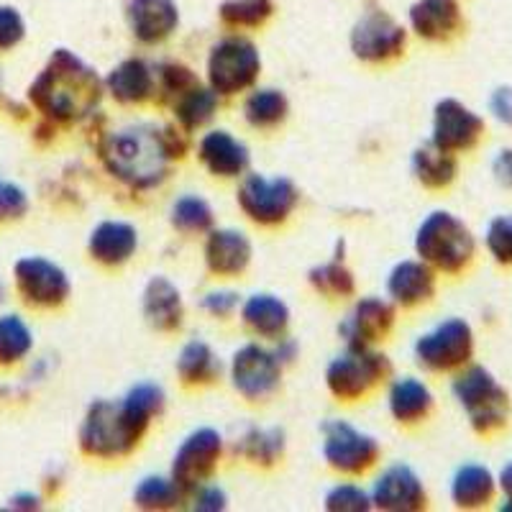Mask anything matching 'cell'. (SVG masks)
Returning a JSON list of instances; mask_svg holds the SVG:
<instances>
[{"label":"cell","mask_w":512,"mask_h":512,"mask_svg":"<svg viewBox=\"0 0 512 512\" xmlns=\"http://www.w3.org/2000/svg\"><path fill=\"white\" fill-rule=\"evenodd\" d=\"M246 118L254 126H274L287 113V98L277 90H259L246 100Z\"/></svg>","instance_id":"obj_32"},{"label":"cell","mask_w":512,"mask_h":512,"mask_svg":"<svg viewBox=\"0 0 512 512\" xmlns=\"http://www.w3.org/2000/svg\"><path fill=\"white\" fill-rule=\"evenodd\" d=\"M24 18L18 16L13 8H0V49L16 47L18 41L24 39Z\"/></svg>","instance_id":"obj_42"},{"label":"cell","mask_w":512,"mask_h":512,"mask_svg":"<svg viewBox=\"0 0 512 512\" xmlns=\"http://www.w3.org/2000/svg\"><path fill=\"white\" fill-rule=\"evenodd\" d=\"M126 400L134 402L136 408H141L144 413H149V415L159 413L164 405V395L157 384H139V387H134V390L128 392Z\"/></svg>","instance_id":"obj_43"},{"label":"cell","mask_w":512,"mask_h":512,"mask_svg":"<svg viewBox=\"0 0 512 512\" xmlns=\"http://www.w3.org/2000/svg\"><path fill=\"white\" fill-rule=\"evenodd\" d=\"M236 303H239V295H236V292H210V295L205 297L203 305L210 310V313L228 315L233 308H236Z\"/></svg>","instance_id":"obj_44"},{"label":"cell","mask_w":512,"mask_h":512,"mask_svg":"<svg viewBox=\"0 0 512 512\" xmlns=\"http://www.w3.org/2000/svg\"><path fill=\"white\" fill-rule=\"evenodd\" d=\"M208 267L218 274L244 272L251 259V244L241 231H216L210 233L205 246Z\"/></svg>","instance_id":"obj_21"},{"label":"cell","mask_w":512,"mask_h":512,"mask_svg":"<svg viewBox=\"0 0 512 512\" xmlns=\"http://www.w3.org/2000/svg\"><path fill=\"white\" fill-rule=\"evenodd\" d=\"M152 415L136 408L134 402H95L82 423L80 446L90 456L128 454L139 443Z\"/></svg>","instance_id":"obj_3"},{"label":"cell","mask_w":512,"mask_h":512,"mask_svg":"<svg viewBox=\"0 0 512 512\" xmlns=\"http://www.w3.org/2000/svg\"><path fill=\"white\" fill-rule=\"evenodd\" d=\"M413 29L425 39H448L461 24V11L456 0H418L410 11Z\"/></svg>","instance_id":"obj_19"},{"label":"cell","mask_w":512,"mask_h":512,"mask_svg":"<svg viewBox=\"0 0 512 512\" xmlns=\"http://www.w3.org/2000/svg\"><path fill=\"white\" fill-rule=\"evenodd\" d=\"M351 47L356 57L379 62V59L397 57L405 47V31L384 13H369L356 24L354 36H351Z\"/></svg>","instance_id":"obj_15"},{"label":"cell","mask_w":512,"mask_h":512,"mask_svg":"<svg viewBox=\"0 0 512 512\" xmlns=\"http://www.w3.org/2000/svg\"><path fill=\"white\" fill-rule=\"evenodd\" d=\"M218 456H221V436L216 431H210V428H200L177 451L175 477L172 479L182 489L198 487L216 469Z\"/></svg>","instance_id":"obj_13"},{"label":"cell","mask_w":512,"mask_h":512,"mask_svg":"<svg viewBox=\"0 0 512 512\" xmlns=\"http://www.w3.org/2000/svg\"><path fill=\"white\" fill-rule=\"evenodd\" d=\"M433 405V397L423 382L413 377H405L392 387L390 410L400 423H413L428 415Z\"/></svg>","instance_id":"obj_27"},{"label":"cell","mask_w":512,"mask_h":512,"mask_svg":"<svg viewBox=\"0 0 512 512\" xmlns=\"http://www.w3.org/2000/svg\"><path fill=\"white\" fill-rule=\"evenodd\" d=\"M136 249V231L123 221H105L90 236V254L103 264H123Z\"/></svg>","instance_id":"obj_23"},{"label":"cell","mask_w":512,"mask_h":512,"mask_svg":"<svg viewBox=\"0 0 512 512\" xmlns=\"http://www.w3.org/2000/svg\"><path fill=\"white\" fill-rule=\"evenodd\" d=\"M326 461L338 472H364L377 461L379 446L372 436L359 433L344 420H333L326 425Z\"/></svg>","instance_id":"obj_10"},{"label":"cell","mask_w":512,"mask_h":512,"mask_svg":"<svg viewBox=\"0 0 512 512\" xmlns=\"http://www.w3.org/2000/svg\"><path fill=\"white\" fill-rule=\"evenodd\" d=\"M272 13V0H228L221 6V16L233 26H259Z\"/></svg>","instance_id":"obj_36"},{"label":"cell","mask_w":512,"mask_h":512,"mask_svg":"<svg viewBox=\"0 0 512 512\" xmlns=\"http://www.w3.org/2000/svg\"><path fill=\"white\" fill-rule=\"evenodd\" d=\"M177 372L187 384H203L216 379V374L221 372V361L216 359V354L208 346L200 344V341H192L182 349L180 359H177Z\"/></svg>","instance_id":"obj_30"},{"label":"cell","mask_w":512,"mask_h":512,"mask_svg":"<svg viewBox=\"0 0 512 512\" xmlns=\"http://www.w3.org/2000/svg\"><path fill=\"white\" fill-rule=\"evenodd\" d=\"M500 487H502V492H505V497H507L505 510H512V464H507L505 469H502Z\"/></svg>","instance_id":"obj_48"},{"label":"cell","mask_w":512,"mask_h":512,"mask_svg":"<svg viewBox=\"0 0 512 512\" xmlns=\"http://www.w3.org/2000/svg\"><path fill=\"white\" fill-rule=\"evenodd\" d=\"M492 169H495V177L502 182V185L512 187V149H505V152L497 154Z\"/></svg>","instance_id":"obj_46"},{"label":"cell","mask_w":512,"mask_h":512,"mask_svg":"<svg viewBox=\"0 0 512 512\" xmlns=\"http://www.w3.org/2000/svg\"><path fill=\"white\" fill-rule=\"evenodd\" d=\"M98 98V75L67 49L54 52L44 72L31 85V100L36 108L59 121L85 116L93 111Z\"/></svg>","instance_id":"obj_1"},{"label":"cell","mask_w":512,"mask_h":512,"mask_svg":"<svg viewBox=\"0 0 512 512\" xmlns=\"http://www.w3.org/2000/svg\"><path fill=\"white\" fill-rule=\"evenodd\" d=\"M216 111V90L190 88L177 105V116L185 128H198Z\"/></svg>","instance_id":"obj_34"},{"label":"cell","mask_w":512,"mask_h":512,"mask_svg":"<svg viewBox=\"0 0 512 512\" xmlns=\"http://www.w3.org/2000/svg\"><path fill=\"white\" fill-rule=\"evenodd\" d=\"M31 331L18 315L0 318V364H13L31 351Z\"/></svg>","instance_id":"obj_31"},{"label":"cell","mask_w":512,"mask_h":512,"mask_svg":"<svg viewBox=\"0 0 512 512\" xmlns=\"http://www.w3.org/2000/svg\"><path fill=\"white\" fill-rule=\"evenodd\" d=\"M241 454L249 456L251 461H269L282 454V433L280 431H249L241 438Z\"/></svg>","instance_id":"obj_38"},{"label":"cell","mask_w":512,"mask_h":512,"mask_svg":"<svg viewBox=\"0 0 512 512\" xmlns=\"http://www.w3.org/2000/svg\"><path fill=\"white\" fill-rule=\"evenodd\" d=\"M172 146L157 128H123L105 141L103 159L113 175L134 187H149L162 180Z\"/></svg>","instance_id":"obj_2"},{"label":"cell","mask_w":512,"mask_h":512,"mask_svg":"<svg viewBox=\"0 0 512 512\" xmlns=\"http://www.w3.org/2000/svg\"><path fill=\"white\" fill-rule=\"evenodd\" d=\"M172 223L182 231H205L213 223V210L198 195H187L172 208Z\"/></svg>","instance_id":"obj_35"},{"label":"cell","mask_w":512,"mask_h":512,"mask_svg":"<svg viewBox=\"0 0 512 512\" xmlns=\"http://www.w3.org/2000/svg\"><path fill=\"white\" fill-rule=\"evenodd\" d=\"M326 507H328V510H354V512H359V510H367L369 500L359 487H354V484H341V487L331 489V495L326 497Z\"/></svg>","instance_id":"obj_41"},{"label":"cell","mask_w":512,"mask_h":512,"mask_svg":"<svg viewBox=\"0 0 512 512\" xmlns=\"http://www.w3.org/2000/svg\"><path fill=\"white\" fill-rule=\"evenodd\" d=\"M390 295L402 305H418L433 295L436 277L425 262H402L390 274Z\"/></svg>","instance_id":"obj_22"},{"label":"cell","mask_w":512,"mask_h":512,"mask_svg":"<svg viewBox=\"0 0 512 512\" xmlns=\"http://www.w3.org/2000/svg\"><path fill=\"white\" fill-rule=\"evenodd\" d=\"M200 159L213 175L233 177L241 175L249 164V154L241 141L233 139L226 131H213L200 141Z\"/></svg>","instance_id":"obj_20"},{"label":"cell","mask_w":512,"mask_h":512,"mask_svg":"<svg viewBox=\"0 0 512 512\" xmlns=\"http://www.w3.org/2000/svg\"><path fill=\"white\" fill-rule=\"evenodd\" d=\"M259 52L246 39H226L213 47L208 59V77L216 93L231 95L249 88L259 75Z\"/></svg>","instance_id":"obj_6"},{"label":"cell","mask_w":512,"mask_h":512,"mask_svg":"<svg viewBox=\"0 0 512 512\" xmlns=\"http://www.w3.org/2000/svg\"><path fill=\"white\" fill-rule=\"evenodd\" d=\"M29 208L26 192L13 182L0 180V221H11V218H21Z\"/></svg>","instance_id":"obj_40"},{"label":"cell","mask_w":512,"mask_h":512,"mask_svg":"<svg viewBox=\"0 0 512 512\" xmlns=\"http://www.w3.org/2000/svg\"><path fill=\"white\" fill-rule=\"evenodd\" d=\"M144 315L159 331H172L180 326L182 303L177 287L164 277H154L144 290Z\"/></svg>","instance_id":"obj_24"},{"label":"cell","mask_w":512,"mask_h":512,"mask_svg":"<svg viewBox=\"0 0 512 512\" xmlns=\"http://www.w3.org/2000/svg\"><path fill=\"white\" fill-rule=\"evenodd\" d=\"M482 134V118L459 100L446 98L436 105V116H433V144L436 146L451 154L464 152V149H472Z\"/></svg>","instance_id":"obj_12"},{"label":"cell","mask_w":512,"mask_h":512,"mask_svg":"<svg viewBox=\"0 0 512 512\" xmlns=\"http://www.w3.org/2000/svg\"><path fill=\"white\" fill-rule=\"evenodd\" d=\"M472 351V328L461 318L443 320L441 326L420 336L418 344H415V354H418L420 364H425L428 369H436V372L461 367V364L472 359Z\"/></svg>","instance_id":"obj_7"},{"label":"cell","mask_w":512,"mask_h":512,"mask_svg":"<svg viewBox=\"0 0 512 512\" xmlns=\"http://www.w3.org/2000/svg\"><path fill=\"white\" fill-rule=\"evenodd\" d=\"M413 169L418 180L428 187H443L456 177L454 154L441 149L431 141L428 146L418 149L413 157Z\"/></svg>","instance_id":"obj_28"},{"label":"cell","mask_w":512,"mask_h":512,"mask_svg":"<svg viewBox=\"0 0 512 512\" xmlns=\"http://www.w3.org/2000/svg\"><path fill=\"white\" fill-rule=\"evenodd\" d=\"M454 392L479 433H492L507 423L510 397H507L505 387L484 367H472L459 374L454 382Z\"/></svg>","instance_id":"obj_5"},{"label":"cell","mask_w":512,"mask_h":512,"mask_svg":"<svg viewBox=\"0 0 512 512\" xmlns=\"http://www.w3.org/2000/svg\"><path fill=\"white\" fill-rule=\"evenodd\" d=\"M233 384L249 400H262L280 384V359L249 344L233 356Z\"/></svg>","instance_id":"obj_14"},{"label":"cell","mask_w":512,"mask_h":512,"mask_svg":"<svg viewBox=\"0 0 512 512\" xmlns=\"http://www.w3.org/2000/svg\"><path fill=\"white\" fill-rule=\"evenodd\" d=\"M131 29L146 44L167 39L177 26V6L172 0H128Z\"/></svg>","instance_id":"obj_18"},{"label":"cell","mask_w":512,"mask_h":512,"mask_svg":"<svg viewBox=\"0 0 512 512\" xmlns=\"http://www.w3.org/2000/svg\"><path fill=\"white\" fill-rule=\"evenodd\" d=\"M374 505L382 510L410 512L425 507V489L418 474L408 466H392L382 477L377 479L374 487Z\"/></svg>","instance_id":"obj_17"},{"label":"cell","mask_w":512,"mask_h":512,"mask_svg":"<svg viewBox=\"0 0 512 512\" xmlns=\"http://www.w3.org/2000/svg\"><path fill=\"white\" fill-rule=\"evenodd\" d=\"M392 320H395V310L390 305L384 300H377V297H367L346 315V320L341 323V336L349 341V346L367 349L369 344L387 336Z\"/></svg>","instance_id":"obj_16"},{"label":"cell","mask_w":512,"mask_h":512,"mask_svg":"<svg viewBox=\"0 0 512 512\" xmlns=\"http://www.w3.org/2000/svg\"><path fill=\"white\" fill-rule=\"evenodd\" d=\"M226 505V495H223L221 489L218 487H210V489H203L198 497V510H221V507Z\"/></svg>","instance_id":"obj_47"},{"label":"cell","mask_w":512,"mask_h":512,"mask_svg":"<svg viewBox=\"0 0 512 512\" xmlns=\"http://www.w3.org/2000/svg\"><path fill=\"white\" fill-rule=\"evenodd\" d=\"M487 249L500 264H512V216H500L489 223Z\"/></svg>","instance_id":"obj_39"},{"label":"cell","mask_w":512,"mask_h":512,"mask_svg":"<svg viewBox=\"0 0 512 512\" xmlns=\"http://www.w3.org/2000/svg\"><path fill=\"white\" fill-rule=\"evenodd\" d=\"M239 203L246 210V216L269 226L290 216V210L297 203V190L285 177L267 180L262 175H249L239 190Z\"/></svg>","instance_id":"obj_9"},{"label":"cell","mask_w":512,"mask_h":512,"mask_svg":"<svg viewBox=\"0 0 512 512\" xmlns=\"http://www.w3.org/2000/svg\"><path fill=\"white\" fill-rule=\"evenodd\" d=\"M182 487L175 479H159V477H146L144 482L136 487L134 500L139 507L146 510H162V507H172L180 500Z\"/></svg>","instance_id":"obj_33"},{"label":"cell","mask_w":512,"mask_h":512,"mask_svg":"<svg viewBox=\"0 0 512 512\" xmlns=\"http://www.w3.org/2000/svg\"><path fill=\"white\" fill-rule=\"evenodd\" d=\"M108 88H111L113 98H118L121 103H139L152 93L154 77L141 59H128L111 72Z\"/></svg>","instance_id":"obj_26"},{"label":"cell","mask_w":512,"mask_h":512,"mask_svg":"<svg viewBox=\"0 0 512 512\" xmlns=\"http://www.w3.org/2000/svg\"><path fill=\"white\" fill-rule=\"evenodd\" d=\"M287 305L272 295H254L244 305V320L262 336H280L287 326Z\"/></svg>","instance_id":"obj_29"},{"label":"cell","mask_w":512,"mask_h":512,"mask_svg":"<svg viewBox=\"0 0 512 512\" xmlns=\"http://www.w3.org/2000/svg\"><path fill=\"white\" fill-rule=\"evenodd\" d=\"M310 282L318 287L320 292H326L331 297H346L354 292V277L346 267H341L338 262L323 264V267L313 269L310 272Z\"/></svg>","instance_id":"obj_37"},{"label":"cell","mask_w":512,"mask_h":512,"mask_svg":"<svg viewBox=\"0 0 512 512\" xmlns=\"http://www.w3.org/2000/svg\"><path fill=\"white\" fill-rule=\"evenodd\" d=\"M489 108H492V113H495L500 121L512 126V88L497 90V93L492 95V100H489Z\"/></svg>","instance_id":"obj_45"},{"label":"cell","mask_w":512,"mask_h":512,"mask_svg":"<svg viewBox=\"0 0 512 512\" xmlns=\"http://www.w3.org/2000/svg\"><path fill=\"white\" fill-rule=\"evenodd\" d=\"M387 359L367 349L351 346L328 367V387L341 400H354L364 395L387 374Z\"/></svg>","instance_id":"obj_8"},{"label":"cell","mask_w":512,"mask_h":512,"mask_svg":"<svg viewBox=\"0 0 512 512\" xmlns=\"http://www.w3.org/2000/svg\"><path fill=\"white\" fill-rule=\"evenodd\" d=\"M16 285L29 303L44 305V308L64 303V297L70 295L67 274L41 256H26L16 264Z\"/></svg>","instance_id":"obj_11"},{"label":"cell","mask_w":512,"mask_h":512,"mask_svg":"<svg viewBox=\"0 0 512 512\" xmlns=\"http://www.w3.org/2000/svg\"><path fill=\"white\" fill-rule=\"evenodd\" d=\"M415 249L425 264L443 269V272H461L474 256V236L451 213H431L415 236Z\"/></svg>","instance_id":"obj_4"},{"label":"cell","mask_w":512,"mask_h":512,"mask_svg":"<svg viewBox=\"0 0 512 512\" xmlns=\"http://www.w3.org/2000/svg\"><path fill=\"white\" fill-rule=\"evenodd\" d=\"M451 497H454L456 507H464V510L484 507L495 497V477L479 464L461 466L451 482Z\"/></svg>","instance_id":"obj_25"}]
</instances>
